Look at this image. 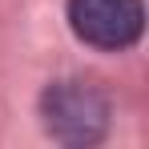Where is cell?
<instances>
[{"label": "cell", "mask_w": 149, "mask_h": 149, "mask_svg": "<svg viewBox=\"0 0 149 149\" xmlns=\"http://www.w3.org/2000/svg\"><path fill=\"white\" fill-rule=\"evenodd\" d=\"M45 133L61 145H97L109 129V97L93 81H56L40 97Z\"/></svg>", "instance_id": "cell-1"}, {"label": "cell", "mask_w": 149, "mask_h": 149, "mask_svg": "<svg viewBox=\"0 0 149 149\" xmlns=\"http://www.w3.org/2000/svg\"><path fill=\"white\" fill-rule=\"evenodd\" d=\"M69 24L85 45L121 52L141 40L145 4L141 0H69Z\"/></svg>", "instance_id": "cell-2"}]
</instances>
